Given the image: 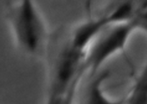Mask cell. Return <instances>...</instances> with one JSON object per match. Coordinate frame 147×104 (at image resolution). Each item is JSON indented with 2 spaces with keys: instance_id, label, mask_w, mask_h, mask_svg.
<instances>
[{
  "instance_id": "obj_2",
  "label": "cell",
  "mask_w": 147,
  "mask_h": 104,
  "mask_svg": "<svg viewBox=\"0 0 147 104\" xmlns=\"http://www.w3.org/2000/svg\"><path fill=\"white\" fill-rule=\"evenodd\" d=\"M137 30L139 26L134 18L106 27L89 47L85 61L86 74L94 76L113 56L125 53L131 37Z\"/></svg>"
},
{
  "instance_id": "obj_4",
  "label": "cell",
  "mask_w": 147,
  "mask_h": 104,
  "mask_svg": "<svg viewBox=\"0 0 147 104\" xmlns=\"http://www.w3.org/2000/svg\"><path fill=\"white\" fill-rule=\"evenodd\" d=\"M125 104H147V59L126 96Z\"/></svg>"
},
{
  "instance_id": "obj_3",
  "label": "cell",
  "mask_w": 147,
  "mask_h": 104,
  "mask_svg": "<svg viewBox=\"0 0 147 104\" xmlns=\"http://www.w3.org/2000/svg\"><path fill=\"white\" fill-rule=\"evenodd\" d=\"M109 76V71L100 70L90 77L81 104H125L126 96L119 99H113L109 97L105 91L104 84Z\"/></svg>"
},
{
  "instance_id": "obj_5",
  "label": "cell",
  "mask_w": 147,
  "mask_h": 104,
  "mask_svg": "<svg viewBox=\"0 0 147 104\" xmlns=\"http://www.w3.org/2000/svg\"><path fill=\"white\" fill-rule=\"evenodd\" d=\"M78 89H71L61 94L48 95L45 104H76V98Z\"/></svg>"
},
{
  "instance_id": "obj_1",
  "label": "cell",
  "mask_w": 147,
  "mask_h": 104,
  "mask_svg": "<svg viewBox=\"0 0 147 104\" xmlns=\"http://www.w3.org/2000/svg\"><path fill=\"white\" fill-rule=\"evenodd\" d=\"M10 22L19 47L32 57L43 53L48 32L34 0H19L10 12Z\"/></svg>"
}]
</instances>
